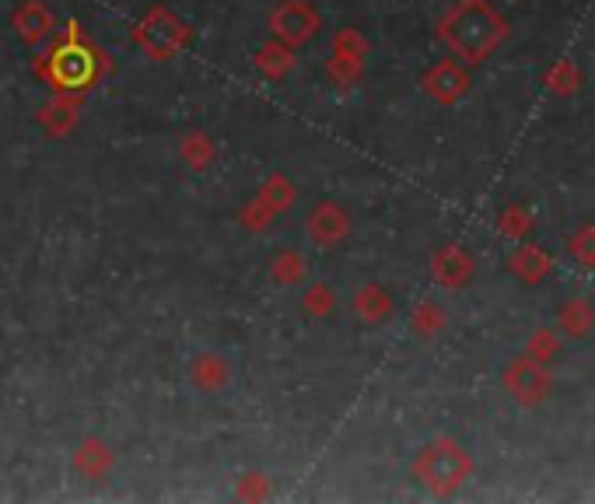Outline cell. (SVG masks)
Listing matches in <instances>:
<instances>
[{"instance_id":"obj_7","label":"cell","mask_w":595,"mask_h":504,"mask_svg":"<svg viewBox=\"0 0 595 504\" xmlns=\"http://www.w3.org/2000/svg\"><path fill=\"white\" fill-rule=\"evenodd\" d=\"M434 84H438V88H434V95L445 98V102H452V98H459L462 91L469 88V77L462 74V70H455L452 63H445V67H441V77Z\"/></svg>"},{"instance_id":"obj_8","label":"cell","mask_w":595,"mask_h":504,"mask_svg":"<svg viewBox=\"0 0 595 504\" xmlns=\"http://www.w3.org/2000/svg\"><path fill=\"white\" fill-rule=\"evenodd\" d=\"M557 354H560L557 333H553V329H536V336L529 340V361L546 364L550 357H557Z\"/></svg>"},{"instance_id":"obj_3","label":"cell","mask_w":595,"mask_h":504,"mask_svg":"<svg viewBox=\"0 0 595 504\" xmlns=\"http://www.w3.org/2000/svg\"><path fill=\"white\" fill-rule=\"evenodd\" d=\"M427 480L434 483V487H455V483H462L469 476V459L459 452L455 445H441L434 448L431 455H427Z\"/></svg>"},{"instance_id":"obj_2","label":"cell","mask_w":595,"mask_h":504,"mask_svg":"<svg viewBox=\"0 0 595 504\" xmlns=\"http://www.w3.org/2000/svg\"><path fill=\"white\" fill-rule=\"evenodd\" d=\"M504 389L525 406H536L546 399V392L553 389L550 375L543 371V364L536 361H511L508 371H504Z\"/></svg>"},{"instance_id":"obj_5","label":"cell","mask_w":595,"mask_h":504,"mask_svg":"<svg viewBox=\"0 0 595 504\" xmlns=\"http://www.w3.org/2000/svg\"><path fill=\"white\" fill-rule=\"evenodd\" d=\"M592 319H595L592 305L581 298H571L560 308V329H564L567 336H585L588 329H592Z\"/></svg>"},{"instance_id":"obj_10","label":"cell","mask_w":595,"mask_h":504,"mask_svg":"<svg viewBox=\"0 0 595 504\" xmlns=\"http://www.w3.org/2000/svg\"><path fill=\"white\" fill-rule=\"evenodd\" d=\"M525 228H529V214H525L522 207H508V210H504V217H501V231H504V235L522 238Z\"/></svg>"},{"instance_id":"obj_9","label":"cell","mask_w":595,"mask_h":504,"mask_svg":"<svg viewBox=\"0 0 595 504\" xmlns=\"http://www.w3.org/2000/svg\"><path fill=\"white\" fill-rule=\"evenodd\" d=\"M567 249H571V256L578 259V263L595 266V224H585L578 235H571Z\"/></svg>"},{"instance_id":"obj_6","label":"cell","mask_w":595,"mask_h":504,"mask_svg":"<svg viewBox=\"0 0 595 504\" xmlns=\"http://www.w3.org/2000/svg\"><path fill=\"white\" fill-rule=\"evenodd\" d=\"M546 84H550L557 95H571V91L581 88V70L574 67L571 60H560V63H553V70L546 74Z\"/></svg>"},{"instance_id":"obj_1","label":"cell","mask_w":595,"mask_h":504,"mask_svg":"<svg viewBox=\"0 0 595 504\" xmlns=\"http://www.w3.org/2000/svg\"><path fill=\"white\" fill-rule=\"evenodd\" d=\"M445 39L452 42V49L459 56H466L469 63H480L487 53H494L508 35V21L487 4V0H462L441 25Z\"/></svg>"},{"instance_id":"obj_4","label":"cell","mask_w":595,"mask_h":504,"mask_svg":"<svg viewBox=\"0 0 595 504\" xmlns=\"http://www.w3.org/2000/svg\"><path fill=\"white\" fill-rule=\"evenodd\" d=\"M511 270L522 280H529V284H536V280H543L546 273L553 270V259L546 256L543 249H536V245H522V249L511 256Z\"/></svg>"}]
</instances>
